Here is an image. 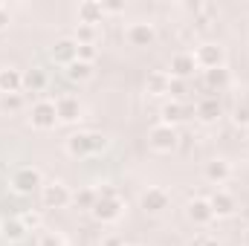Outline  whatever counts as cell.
<instances>
[{
	"mask_svg": "<svg viewBox=\"0 0 249 246\" xmlns=\"http://www.w3.org/2000/svg\"><path fill=\"white\" fill-rule=\"evenodd\" d=\"M105 148H107V139L102 133H72L67 139V151L72 157H81V159L84 157H93V154H99Z\"/></svg>",
	"mask_w": 249,
	"mask_h": 246,
	"instance_id": "1",
	"label": "cell"
},
{
	"mask_svg": "<svg viewBox=\"0 0 249 246\" xmlns=\"http://www.w3.org/2000/svg\"><path fill=\"white\" fill-rule=\"evenodd\" d=\"M148 145H151V151H157V154H168V151L177 148V130H174L171 124H157V127H151V133H148Z\"/></svg>",
	"mask_w": 249,
	"mask_h": 246,
	"instance_id": "2",
	"label": "cell"
},
{
	"mask_svg": "<svg viewBox=\"0 0 249 246\" xmlns=\"http://www.w3.org/2000/svg\"><path fill=\"white\" fill-rule=\"evenodd\" d=\"M12 185H15V191H18V194H32V191L44 188V177H41V171H38V168L23 165V168H18V171H15Z\"/></svg>",
	"mask_w": 249,
	"mask_h": 246,
	"instance_id": "3",
	"label": "cell"
},
{
	"mask_svg": "<svg viewBox=\"0 0 249 246\" xmlns=\"http://www.w3.org/2000/svg\"><path fill=\"white\" fill-rule=\"evenodd\" d=\"M41 194H44V206H47V209H64V206H70V203H72V191H70L61 180L44 183Z\"/></svg>",
	"mask_w": 249,
	"mask_h": 246,
	"instance_id": "4",
	"label": "cell"
},
{
	"mask_svg": "<svg viewBox=\"0 0 249 246\" xmlns=\"http://www.w3.org/2000/svg\"><path fill=\"white\" fill-rule=\"evenodd\" d=\"M124 211V203L119 197H99V203L93 206V217L99 220V223H113V220H119Z\"/></svg>",
	"mask_w": 249,
	"mask_h": 246,
	"instance_id": "5",
	"label": "cell"
},
{
	"mask_svg": "<svg viewBox=\"0 0 249 246\" xmlns=\"http://www.w3.org/2000/svg\"><path fill=\"white\" fill-rule=\"evenodd\" d=\"M191 55H194V64H197V67H203L206 72H209V70H220V67H223V50H220L217 44H203V47H197Z\"/></svg>",
	"mask_w": 249,
	"mask_h": 246,
	"instance_id": "6",
	"label": "cell"
},
{
	"mask_svg": "<svg viewBox=\"0 0 249 246\" xmlns=\"http://www.w3.org/2000/svg\"><path fill=\"white\" fill-rule=\"evenodd\" d=\"M29 122H32V127H38V130L55 127V122H58V116H55V102H38V105H32Z\"/></svg>",
	"mask_w": 249,
	"mask_h": 246,
	"instance_id": "7",
	"label": "cell"
},
{
	"mask_svg": "<svg viewBox=\"0 0 249 246\" xmlns=\"http://www.w3.org/2000/svg\"><path fill=\"white\" fill-rule=\"evenodd\" d=\"M78 113H81V105H78L75 96L64 93V96L55 99V116H58V122H75Z\"/></svg>",
	"mask_w": 249,
	"mask_h": 246,
	"instance_id": "8",
	"label": "cell"
},
{
	"mask_svg": "<svg viewBox=\"0 0 249 246\" xmlns=\"http://www.w3.org/2000/svg\"><path fill=\"white\" fill-rule=\"evenodd\" d=\"M168 191L165 188H148L145 194H142V209L145 211H151V214H157V211H165L168 209Z\"/></svg>",
	"mask_w": 249,
	"mask_h": 246,
	"instance_id": "9",
	"label": "cell"
},
{
	"mask_svg": "<svg viewBox=\"0 0 249 246\" xmlns=\"http://www.w3.org/2000/svg\"><path fill=\"white\" fill-rule=\"evenodd\" d=\"M23 87V72L15 70V67H3L0 70V93L9 96V93H20Z\"/></svg>",
	"mask_w": 249,
	"mask_h": 246,
	"instance_id": "10",
	"label": "cell"
},
{
	"mask_svg": "<svg viewBox=\"0 0 249 246\" xmlns=\"http://www.w3.org/2000/svg\"><path fill=\"white\" fill-rule=\"evenodd\" d=\"M124 38H127L133 47H148V44L154 41V26H151V23H130L127 32H124Z\"/></svg>",
	"mask_w": 249,
	"mask_h": 246,
	"instance_id": "11",
	"label": "cell"
},
{
	"mask_svg": "<svg viewBox=\"0 0 249 246\" xmlns=\"http://www.w3.org/2000/svg\"><path fill=\"white\" fill-rule=\"evenodd\" d=\"M197 70V64H194V55L191 53H177L174 58H171V78H188L191 72Z\"/></svg>",
	"mask_w": 249,
	"mask_h": 246,
	"instance_id": "12",
	"label": "cell"
},
{
	"mask_svg": "<svg viewBox=\"0 0 249 246\" xmlns=\"http://www.w3.org/2000/svg\"><path fill=\"white\" fill-rule=\"evenodd\" d=\"M53 58L58 64H67V67H70V64L78 58V44H75V41H67V38L58 41V44L53 47Z\"/></svg>",
	"mask_w": 249,
	"mask_h": 246,
	"instance_id": "13",
	"label": "cell"
},
{
	"mask_svg": "<svg viewBox=\"0 0 249 246\" xmlns=\"http://www.w3.org/2000/svg\"><path fill=\"white\" fill-rule=\"evenodd\" d=\"M209 206H212L214 214H232L235 211V197L229 191H214L212 200H209Z\"/></svg>",
	"mask_w": 249,
	"mask_h": 246,
	"instance_id": "14",
	"label": "cell"
},
{
	"mask_svg": "<svg viewBox=\"0 0 249 246\" xmlns=\"http://www.w3.org/2000/svg\"><path fill=\"white\" fill-rule=\"evenodd\" d=\"M188 217H191L194 223H209V220L214 217V211H212L209 200H191V203H188Z\"/></svg>",
	"mask_w": 249,
	"mask_h": 246,
	"instance_id": "15",
	"label": "cell"
},
{
	"mask_svg": "<svg viewBox=\"0 0 249 246\" xmlns=\"http://www.w3.org/2000/svg\"><path fill=\"white\" fill-rule=\"evenodd\" d=\"M206 177H209L212 183L220 185L232 177V168H229V162H223V159H212V162L206 165Z\"/></svg>",
	"mask_w": 249,
	"mask_h": 246,
	"instance_id": "16",
	"label": "cell"
},
{
	"mask_svg": "<svg viewBox=\"0 0 249 246\" xmlns=\"http://www.w3.org/2000/svg\"><path fill=\"white\" fill-rule=\"evenodd\" d=\"M197 116H200L203 122H212L214 116H220V102H217L214 96L200 99V102H197Z\"/></svg>",
	"mask_w": 249,
	"mask_h": 246,
	"instance_id": "17",
	"label": "cell"
},
{
	"mask_svg": "<svg viewBox=\"0 0 249 246\" xmlns=\"http://www.w3.org/2000/svg\"><path fill=\"white\" fill-rule=\"evenodd\" d=\"M99 18H102V6H99V3H81V6H78V23L96 26Z\"/></svg>",
	"mask_w": 249,
	"mask_h": 246,
	"instance_id": "18",
	"label": "cell"
},
{
	"mask_svg": "<svg viewBox=\"0 0 249 246\" xmlns=\"http://www.w3.org/2000/svg\"><path fill=\"white\" fill-rule=\"evenodd\" d=\"M72 203H75L78 209L93 211V206L99 203V191H96V188H81V191H75V194H72Z\"/></svg>",
	"mask_w": 249,
	"mask_h": 246,
	"instance_id": "19",
	"label": "cell"
},
{
	"mask_svg": "<svg viewBox=\"0 0 249 246\" xmlns=\"http://www.w3.org/2000/svg\"><path fill=\"white\" fill-rule=\"evenodd\" d=\"M183 113H186V107H183L180 102H168V105L162 107V124H171V127H174L180 119H186Z\"/></svg>",
	"mask_w": 249,
	"mask_h": 246,
	"instance_id": "20",
	"label": "cell"
},
{
	"mask_svg": "<svg viewBox=\"0 0 249 246\" xmlns=\"http://www.w3.org/2000/svg\"><path fill=\"white\" fill-rule=\"evenodd\" d=\"M23 87L32 90V93H41V90L47 87V75H44V70H29V72L23 75Z\"/></svg>",
	"mask_w": 249,
	"mask_h": 246,
	"instance_id": "21",
	"label": "cell"
},
{
	"mask_svg": "<svg viewBox=\"0 0 249 246\" xmlns=\"http://www.w3.org/2000/svg\"><path fill=\"white\" fill-rule=\"evenodd\" d=\"M93 75V64H84V61H75L70 64V70H67V78H72V81H87Z\"/></svg>",
	"mask_w": 249,
	"mask_h": 246,
	"instance_id": "22",
	"label": "cell"
},
{
	"mask_svg": "<svg viewBox=\"0 0 249 246\" xmlns=\"http://www.w3.org/2000/svg\"><path fill=\"white\" fill-rule=\"evenodd\" d=\"M168 84H171V75L168 72H154L151 78H148V93H168Z\"/></svg>",
	"mask_w": 249,
	"mask_h": 246,
	"instance_id": "23",
	"label": "cell"
},
{
	"mask_svg": "<svg viewBox=\"0 0 249 246\" xmlns=\"http://www.w3.org/2000/svg\"><path fill=\"white\" fill-rule=\"evenodd\" d=\"M96 38H99V29H96V26L78 23V29H75V44H90V47H96Z\"/></svg>",
	"mask_w": 249,
	"mask_h": 246,
	"instance_id": "24",
	"label": "cell"
},
{
	"mask_svg": "<svg viewBox=\"0 0 249 246\" xmlns=\"http://www.w3.org/2000/svg\"><path fill=\"white\" fill-rule=\"evenodd\" d=\"M20 223H23L26 232H29V229H38V226H41V214H38V211H23V214H20Z\"/></svg>",
	"mask_w": 249,
	"mask_h": 246,
	"instance_id": "25",
	"label": "cell"
},
{
	"mask_svg": "<svg viewBox=\"0 0 249 246\" xmlns=\"http://www.w3.org/2000/svg\"><path fill=\"white\" fill-rule=\"evenodd\" d=\"M206 81H209V87L226 84V70H223V67H220V70H209V72H206Z\"/></svg>",
	"mask_w": 249,
	"mask_h": 246,
	"instance_id": "26",
	"label": "cell"
},
{
	"mask_svg": "<svg viewBox=\"0 0 249 246\" xmlns=\"http://www.w3.org/2000/svg\"><path fill=\"white\" fill-rule=\"evenodd\" d=\"M3 107H6V110H20V107H23V96H20V93L3 96Z\"/></svg>",
	"mask_w": 249,
	"mask_h": 246,
	"instance_id": "27",
	"label": "cell"
},
{
	"mask_svg": "<svg viewBox=\"0 0 249 246\" xmlns=\"http://www.w3.org/2000/svg\"><path fill=\"white\" fill-rule=\"evenodd\" d=\"M78 61L93 64L96 61V47H90V44H78Z\"/></svg>",
	"mask_w": 249,
	"mask_h": 246,
	"instance_id": "28",
	"label": "cell"
},
{
	"mask_svg": "<svg viewBox=\"0 0 249 246\" xmlns=\"http://www.w3.org/2000/svg\"><path fill=\"white\" fill-rule=\"evenodd\" d=\"M41 246H64L61 235H55V232H41V241H38Z\"/></svg>",
	"mask_w": 249,
	"mask_h": 246,
	"instance_id": "29",
	"label": "cell"
},
{
	"mask_svg": "<svg viewBox=\"0 0 249 246\" xmlns=\"http://www.w3.org/2000/svg\"><path fill=\"white\" fill-rule=\"evenodd\" d=\"M235 122L249 127V107H238V110H235Z\"/></svg>",
	"mask_w": 249,
	"mask_h": 246,
	"instance_id": "30",
	"label": "cell"
},
{
	"mask_svg": "<svg viewBox=\"0 0 249 246\" xmlns=\"http://www.w3.org/2000/svg\"><path fill=\"white\" fill-rule=\"evenodd\" d=\"M6 26H9V9H6V6H0V32H3Z\"/></svg>",
	"mask_w": 249,
	"mask_h": 246,
	"instance_id": "31",
	"label": "cell"
},
{
	"mask_svg": "<svg viewBox=\"0 0 249 246\" xmlns=\"http://www.w3.org/2000/svg\"><path fill=\"white\" fill-rule=\"evenodd\" d=\"M102 246H122V241H119L116 235H107V238L102 241Z\"/></svg>",
	"mask_w": 249,
	"mask_h": 246,
	"instance_id": "32",
	"label": "cell"
},
{
	"mask_svg": "<svg viewBox=\"0 0 249 246\" xmlns=\"http://www.w3.org/2000/svg\"><path fill=\"white\" fill-rule=\"evenodd\" d=\"M244 244H247V246H249V232H247V238H244Z\"/></svg>",
	"mask_w": 249,
	"mask_h": 246,
	"instance_id": "33",
	"label": "cell"
}]
</instances>
